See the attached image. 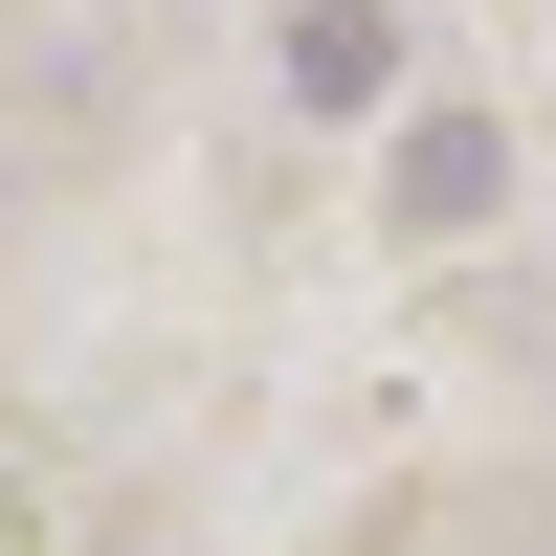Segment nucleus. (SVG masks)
Here are the masks:
<instances>
[{
    "label": "nucleus",
    "mask_w": 556,
    "mask_h": 556,
    "mask_svg": "<svg viewBox=\"0 0 556 556\" xmlns=\"http://www.w3.org/2000/svg\"><path fill=\"white\" fill-rule=\"evenodd\" d=\"M490 201H513V134H490V112H424V134H401V223H424V245L490 223Z\"/></svg>",
    "instance_id": "nucleus-2"
},
{
    "label": "nucleus",
    "mask_w": 556,
    "mask_h": 556,
    "mask_svg": "<svg viewBox=\"0 0 556 556\" xmlns=\"http://www.w3.org/2000/svg\"><path fill=\"white\" fill-rule=\"evenodd\" d=\"M267 67H290V112H379V89H401V23H379V0H290Z\"/></svg>",
    "instance_id": "nucleus-1"
}]
</instances>
